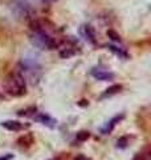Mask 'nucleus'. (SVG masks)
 <instances>
[{
    "label": "nucleus",
    "mask_w": 151,
    "mask_h": 160,
    "mask_svg": "<svg viewBox=\"0 0 151 160\" xmlns=\"http://www.w3.org/2000/svg\"><path fill=\"white\" fill-rule=\"evenodd\" d=\"M31 42L34 47L40 49H47V51H52L61 46V40L49 28H45V26H41L39 23L33 24L32 27Z\"/></svg>",
    "instance_id": "nucleus-1"
},
{
    "label": "nucleus",
    "mask_w": 151,
    "mask_h": 160,
    "mask_svg": "<svg viewBox=\"0 0 151 160\" xmlns=\"http://www.w3.org/2000/svg\"><path fill=\"white\" fill-rule=\"evenodd\" d=\"M2 87L8 96L21 98L27 93V80L19 71H11L3 78Z\"/></svg>",
    "instance_id": "nucleus-2"
},
{
    "label": "nucleus",
    "mask_w": 151,
    "mask_h": 160,
    "mask_svg": "<svg viewBox=\"0 0 151 160\" xmlns=\"http://www.w3.org/2000/svg\"><path fill=\"white\" fill-rule=\"evenodd\" d=\"M17 71L32 86H37L43 78V66L36 58H24L19 63Z\"/></svg>",
    "instance_id": "nucleus-3"
},
{
    "label": "nucleus",
    "mask_w": 151,
    "mask_h": 160,
    "mask_svg": "<svg viewBox=\"0 0 151 160\" xmlns=\"http://www.w3.org/2000/svg\"><path fill=\"white\" fill-rule=\"evenodd\" d=\"M32 119H33L36 123L43 124V126L48 127V128H54V127L57 126V119L52 118L50 115L45 113V112H36V113H34L33 116H32Z\"/></svg>",
    "instance_id": "nucleus-4"
},
{
    "label": "nucleus",
    "mask_w": 151,
    "mask_h": 160,
    "mask_svg": "<svg viewBox=\"0 0 151 160\" xmlns=\"http://www.w3.org/2000/svg\"><path fill=\"white\" fill-rule=\"evenodd\" d=\"M90 75H92L94 79L99 80V82H112V80H114V78H115L114 72L108 71V69L101 68V67L93 68L92 71H90Z\"/></svg>",
    "instance_id": "nucleus-5"
},
{
    "label": "nucleus",
    "mask_w": 151,
    "mask_h": 160,
    "mask_svg": "<svg viewBox=\"0 0 151 160\" xmlns=\"http://www.w3.org/2000/svg\"><path fill=\"white\" fill-rule=\"evenodd\" d=\"M123 119H125V113H118V115H115V116H113L102 128H101V133H102V135L112 133L114 131V128L117 127Z\"/></svg>",
    "instance_id": "nucleus-6"
},
{
    "label": "nucleus",
    "mask_w": 151,
    "mask_h": 160,
    "mask_svg": "<svg viewBox=\"0 0 151 160\" xmlns=\"http://www.w3.org/2000/svg\"><path fill=\"white\" fill-rule=\"evenodd\" d=\"M0 126L3 128L8 129V131H13V132H20L25 128H29V124H24L19 120H4L0 123Z\"/></svg>",
    "instance_id": "nucleus-7"
},
{
    "label": "nucleus",
    "mask_w": 151,
    "mask_h": 160,
    "mask_svg": "<svg viewBox=\"0 0 151 160\" xmlns=\"http://www.w3.org/2000/svg\"><path fill=\"white\" fill-rule=\"evenodd\" d=\"M16 144L20 147V148H29V147H32L33 144H34V138H33V135L31 132H28V133H24L21 135L19 139H17V142Z\"/></svg>",
    "instance_id": "nucleus-8"
},
{
    "label": "nucleus",
    "mask_w": 151,
    "mask_h": 160,
    "mask_svg": "<svg viewBox=\"0 0 151 160\" xmlns=\"http://www.w3.org/2000/svg\"><path fill=\"white\" fill-rule=\"evenodd\" d=\"M81 35L88 40L90 44H95V43H97L94 28L90 26V24H85V26H82V28H81Z\"/></svg>",
    "instance_id": "nucleus-9"
},
{
    "label": "nucleus",
    "mask_w": 151,
    "mask_h": 160,
    "mask_svg": "<svg viewBox=\"0 0 151 160\" xmlns=\"http://www.w3.org/2000/svg\"><path fill=\"white\" fill-rule=\"evenodd\" d=\"M121 91H122V86H121V84H113L112 87H109V88L105 89V92L99 96V100H103V99L112 98V96H114V95L119 93Z\"/></svg>",
    "instance_id": "nucleus-10"
},
{
    "label": "nucleus",
    "mask_w": 151,
    "mask_h": 160,
    "mask_svg": "<svg viewBox=\"0 0 151 160\" xmlns=\"http://www.w3.org/2000/svg\"><path fill=\"white\" fill-rule=\"evenodd\" d=\"M108 48L112 51L114 55H117L118 58H121V59H129V53L125 51L123 48H119V47H115V46H113V44H109L108 46Z\"/></svg>",
    "instance_id": "nucleus-11"
},
{
    "label": "nucleus",
    "mask_w": 151,
    "mask_h": 160,
    "mask_svg": "<svg viewBox=\"0 0 151 160\" xmlns=\"http://www.w3.org/2000/svg\"><path fill=\"white\" fill-rule=\"evenodd\" d=\"M133 160H151V151H150V148L146 147L140 152L135 153V156L133 158Z\"/></svg>",
    "instance_id": "nucleus-12"
},
{
    "label": "nucleus",
    "mask_w": 151,
    "mask_h": 160,
    "mask_svg": "<svg viewBox=\"0 0 151 160\" xmlns=\"http://www.w3.org/2000/svg\"><path fill=\"white\" fill-rule=\"evenodd\" d=\"M37 112V108L32 106V107H28V108H25V109H20V111L17 112V116H33L34 113Z\"/></svg>",
    "instance_id": "nucleus-13"
},
{
    "label": "nucleus",
    "mask_w": 151,
    "mask_h": 160,
    "mask_svg": "<svg viewBox=\"0 0 151 160\" xmlns=\"http://www.w3.org/2000/svg\"><path fill=\"white\" fill-rule=\"evenodd\" d=\"M90 138V132L89 131H80L76 135V140L78 143H82V142H86V140Z\"/></svg>",
    "instance_id": "nucleus-14"
},
{
    "label": "nucleus",
    "mask_w": 151,
    "mask_h": 160,
    "mask_svg": "<svg viewBox=\"0 0 151 160\" xmlns=\"http://www.w3.org/2000/svg\"><path fill=\"white\" fill-rule=\"evenodd\" d=\"M129 146V136H122V138H119L117 140V147L118 149H125V148H127Z\"/></svg>",
    "instance_id": "nucleus-15"
},
{
    "label": "nucleus",
    "mask_w": 151,
    "mask_h": 160,
    "mask_svg": "<svg viewBox=\"0 0 151 160\" xmlns=\"http://www.w3.org/2000/svg\"><path fill=\"white\" fill-rule=\"evenodd\" d=\"M108 36H109V38H112V40H114V42L121 43V38H119L114 31H108Z\"/></svg>",
    "instance_id": "nucleus-16"
},
{
    "label": "nucleus",
    "mask_w": 151,
    "mask_h": 160,
    "mask_svg": "<svg viewBox=\"0 0 151 160\" xmlns=\"http://www.w3.org/2000/svg\"><path fill=\"white\" fill-rule=\"evenodd\" d=\"M12 159H13L12 153H6V155H2V156H0V160H12Z\"/></svg>",
    "instance_id": "nucleus-17"
},
{
    "label": "nucleus",
    "mask_w": 151,
    "mask_h": 160,
    "mask_svg": "<svg viewBox=\"0 0 151 160\" xmlns=\"http://www.w3.org/2000/svg\"><path fill=\"white\" fill-rule=\"evenodd\" d=\"M73 160H92L90 158H88V156H85V155H77Z\"/></svg>",
    "instance_id": "nucleus-18"
},
{
    "label": "nucleus",
    "mask_w": 151,
    "mask_h": 160,
    "mask_svg": "<svg viewBox=\"0 0 151 160\" xmlns=\"http://www.w3.org/2000/svg\"><path fill=\"white\" fill-rule=\"evenodd\" d=\"M41 2H44V3H53V2H56V0H41Z\"/></svg>",
    "instance_id": "nucleus-19"
},
{
    "label": "nucleus",
    "mask_w": 151,
    "mask_h": 160,
    "mask_svg": "<svg viewBox=\"0 0 151 160\" xmlns=\"http://www.w3.org/2000/svg\"><path fill=\"white\" fill-rule=\"evenodd\" d=\"M2 98H3V95H2V93H0V99H2Z\"/></svg>",
    "instance_id": "nucleus-20"
},
{
    "label": "nucleus",
    "mask_w": 151,
    "mask_h": 160,
    "mask_svg": "<svg viewBox=\"0 0 151 160\" xmlns=\"http://www.w3.org/2000/svg\"><path fill=\"white\" fill-rule=\"evenodd\" d=\"M49 160H58V159H49Z\"/></svg>",
    "instance_id": "nucleus-21"
}]
</instances>
